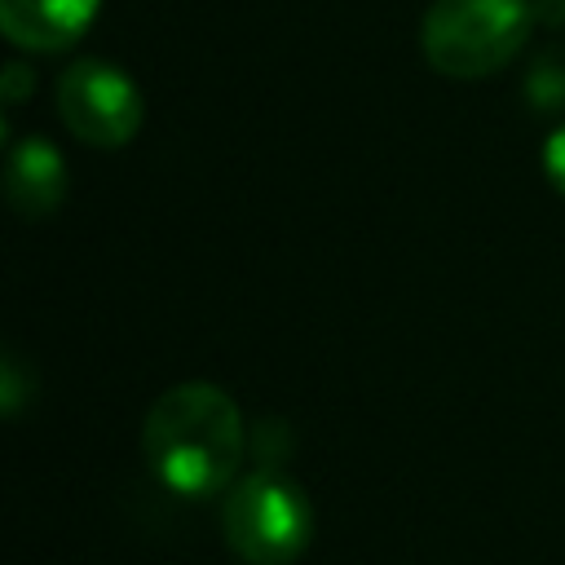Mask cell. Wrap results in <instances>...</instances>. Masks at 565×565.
I'll use <instances>...</instances> for the list:
<instances>
[{
    "mask_svg": "<svg viewBox=\"0 0 565 565\" xmlns=\"http://www.w3.org/2000/svg\"><path fill=\"white\" fill-rule=\"evenodd\" d=\"M141 455L172 494L212 499L238 481L247 455L243 415L216 384H177L146 411Z\"/></svg>",
    "mask_w": 565,
    "mask_h": 565,
    "instance_id": "obj_1",
    "label": "cell"
},
{
    "mask_svg": "<svg viewBox=\"0 0 565 565\" xmlns=\"http://www.w3.org/2000/svg\"><path fill=\"white\" fill-rule=\"evenodd\" d=\"M0 380H4V415L13 419V415L22 411V366H18L13 353H4V362H0Z\"/></svg>",
    "mask_w": 565,
    "mask_h": 565,
    "instance_id": "obj_8",
    "label": "cell"
},
{
    "mask_svg": "<svg viewBox=\"0 0 565 565\" xmlns=\"http://www.w3.org/2000/svg\"><path fill=\"white\" fill-rule=\"evenodd\" d=\"M57 115L84 146L119 150L141 132L146 102L119 66L102 57H79L57 79Z\"/></svg>",
    "mask_w": 565,
    "mask_h": 565,
    "instance_id": "obj_4",
    "label": "cell"
},
{
    "mask_svg": "<svg viewBox=\"0 0 565 565\" xmlns=\"http://www.w3.org/2000/svg\"><path fill=\"white\" fill-rule=\"evenodd\" d=\"M530 9H534V18L547 22V26L565 22V0H530Z\"/></svg>",
    "mask_w": 565,
    "mask_h": 565,
    "instance_id": "obj_11",
    "label": "cell"
},
{
    "mask_svg": "<svg viewBox=\"0 0 565 565\" xmlns=\"http://www.w3.org/2000/svg\"><path fill=\"white\" fill-rule=\"evenodd\" d=\"M66 163L57 154V146H49L44 137H26L18 146H9L4 159V199L22 221H40L49 212L62 207L66 199Z\"/></svg>",
    "mask_w": 565,
    "mask_h": 565,
    "instance_id": "obj_6",
    "label": "cell"
},
{
    "mask_svg": "<svg viewBox=\"0 0 565 565\" xmlns=\"http://www.w3.org/2000/svg\"><path fill=\"white\" fill-rule=\"evenodd\" d=\"M543 168H547V181L565 194V128H556L543 146Z\"/></svg>",
    "mask_w": 565,
    "mask_h": 565,
    "instance_id": "obj_9",
    "label": "cell"
},
{
    "mask_svg": "<svg viewBox=\"0 0 565 565\" xmlns=\"http://www.w3.org/2000/svg\"><path fill=\"white\" fill-rule=\"evenodd\" d=\"M221 534L247 565H291L313 539V503L282 468H256L225 490Z\"/></svg>",
    "mask_w": 565,
    "mask_h": 565,
    "instance_id": "obj_3",
    "label": "cell"
},
{
    "mask_svg": "<svg viewBox=\"0 0 565 565\" xmlns=\"http://www.w3.org/2000/svg\"><path fill=\"white\" fill-rule=\"evenodd\" d=\"M97 9L102 0H0V26L26 53H62L84 40Z\"/></svg>",
    "mask_w": 565,
    "mask_h": 565,
    "instance_id": "obj_5",
    "label": "cell"
},
{
    "mask_svg": "<svg viewBox=\"0 0 565 565\" xmlns=\"http://www.w3.org/2000/svg\"><path fill=\"white\" fill-rule=\"evenodd\" d=\"M530 26V0H433L419 49L446 79H486L525 49Z\"/></svg>",
    "mask_w": 565,
    "mask_h": 565,
    "instance_id": "obj_2",
    "label": "cell"
},
{
    "mask_svg": "<svg viewBox=\"0 0 565 565\" xmlns=\"http://www.w3.org/2000/svg\"><path fill=\"white\" fill-rule=\"evenodd\" d=\"M525 97L534 110H561L565 106V53L561 49H547L530 62Z\"/></svg>",
    "mask_w": 565,
    "mask_h": 565,
    "instance_id": "obj_7",
    "label": "cell"
},
{
    "mask_svg": "<svg viewBox=\"0 0 565 565\" xmlns=\"http://www.w3.org/2000/svg\"><path fill=\"white\" fill-rule=\"evenodd\" d=\"M31 84H35V75H31L22 62H9V66H4V102H9V106H18V102L31 93Z\"/></svg>",
    "mask_w": 565,
    "mask_h": 565,
    "instance_id": "obj_10",
    "label": "cell"
}]
</instances>
